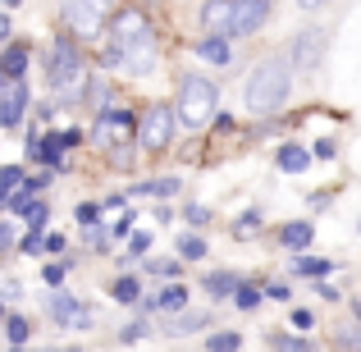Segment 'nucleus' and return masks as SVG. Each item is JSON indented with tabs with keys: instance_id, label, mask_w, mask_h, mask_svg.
I'll return each instance as SVG.
<instances>
[{
	"instance_id": "1",
	"label": "nucleus",
	"mask_w": 361,
	"mask_h": 352,
	"mask_svg": "<svg viewBox=\"0 0 361 352\" xmlns=\"http://www.w3.org/2000/svg\"><path fill=\"white\" fill-rule=\"evenodd\" d=\"M110 64H123L128 73H151L156 69V42H151V23L137 9H123L115 18V37H110Z\"/></svg>"
},
{
	"instance_id": "2",
	"label": "nucleus",
	"mask_w": 361,
	"mask_h": 352,
	"mask_svg": "<svg viewBox=\"0 0 361 352\" xmlns=\"http://www.w3.org/2000/svg\"><path fill=\"white\" fill-rule=\"evenodd\" d=\"M288 83H293L288 64L283 60H265L261 69L247 78V110H252V115H274V110L288 101Z\"/></svg>"
},
{
	"instance_id": "3",
	"label": "nucleus",
	"mask_w": 361,
	"mask_h": 352,
	"mask_svg": "<svg viewBox=\"0 0 361 352\" xmlns=\"http://www.w3.org/2000/svg\"><path fill=\"white\" fill-rule=\"evenodd\" d=\"M46 83H51L64 101H78L82 92H87V64H82V55H78V46H73V42H55Z\"/></svg>"
},
{
	"instance_id": "4",
	"label": "nucleus",
	"mask_w": 361,
	"mask_h": 352,
	"mask_svg": "<svg viewBox=\"0 0 361 352\" xmlns=\"http://www.w3.org/2000/svg\"><path fill=\"white\" fill-rule=\"evenodd\" d=\"M215 106H220V97H215V83L206 78H183V87H178V119L188 123V128H202V123L215 119Z\"/></svg>"
},
{
	"instance_id": "5",
	"label": "nucleus",
	"mask_w": 361,
	"mask_h": 352,
	"mask_svg": "<svg viewBox=\"0 0 361 352\" xmlns=\"http://www.w3.org/2000/svg\"><path fill=\"white\" fill-rule=\"evenodd\" d=\"M64 18H69V28L78 37H101V28L110 18V0H69Z\"/></svg>"
},
{
	"instance_id": "6",
	"label": "nucleus",
	"mask_w": 361,
	"mask_h": 352,
	"mask_svg": "<svg viewBox=\"0 0 361 352\" xmlns=\"http://www.w3.org/2000/svg\"><path fill=\"white\" fill-rule=\"evenodd\" d=\"M169 138H174V115H169L165 106H151L137 123V142L151 147V151H160V147H169Z\"/></svg>"
},
{
	"instance_id": "7",
	"label": "nucleus",
	"mask_w": 361,
	"mask_h": 352,
	"mask_svg": "<svg viewBox=\"0 0 361 352\" xmlns=\"http://www.w3.org/2000/svg\"><path fill=\"white\" fill-rule=\"evenodd\" d=\"M23 106H27V87H23V78H0V123L5 128H14L18 119H23Z\"/></svg>"
},
{
	"instance_id": "8",
	"label": "nucleus",
	"mask_w": 361,
	"mask_h": 352,
	"mask_svg": "<svg viewBox=\"0 0 361 352\" xmlns=\"http://www.w3.org/2000/svg\"><path fill=\"white\" fill-rule=\"evenodd\" d=\"M46 311H51V316L60 320V325H69V329H87V325H92V311L82 307L78 298H69V293H51Z\"/></svg>"
},
{
	"instance_id": "9",
	"label": "nucleus",
	"mask_w": 361,
	"mask_h": 352,
	"mask_svg": "<svg viewBox=\"0 0 361 352\" xmlns=\"http://www.w3.org/2000/svg\"><path fill=\"white\" fill-rule=\"evenodd\" d=\"M270 14V0H233V28L229 37H252Z\"/></svg>"
},
{
	"instance_id": "10",
	"label": "nucleus",
	"mask_w": 361,
	"mask_h": 352,
	"mask_svg": "<svg viewBox=\"0 0 361 352\" xmlns=\"http://www.w3.org/2000/svg\"><path fill=\"white\" fill-rule=\"evenodd\" d=\"M320 55H325V32H320V28L298 32V42H293V64H298V69H316Z\"/></svg>"
},
{
	"instance_id": "11",
	"label": "nucleus",
	"mask_w": 361,
	"mask_h": 352,
	"mask_svg": "<svg viewBox=\"0 0 361 352\" xmlns=\"http://www.w3.org/2000/svg\"><path fill=\"white\" fill-rule=\"evenodd\" d=\"M202 23H206V32L229 37V28H233V0H211V5L202 9Z\"/></svg>"
},
{
	"instance_id": "12",
	"label": "nucleus",
	"mask_w": 361,
	"mask_h": 352,
	"mask_svg": "<svg viewBox=\"0 0 361 352\" xmlns=\"http://www.w3.org/2000/svg\"><path fill=\"white\" fill-rule=\"evenodd\" d=\"M128 128H133V119L123 115V110H106V115H101V123H97V142H101V147H110V142L123 138Z\"/></svg>"
},
{
	"instance_id": "13",
	"label": "nucleus",
	"mask_w": 361,
	"mask_h": 352,
	"mask_svg": "<svg viewBox=\"0 0 361 352\" xmlns=\"http://www.w3.org/2000/svg\"><path fill=\"white\" fill-rule=\"evenodd\" d=\"M197 55H202V60H211V64H229V60H233L229 42H224L220 32H211L206 42H197Z\"/></svg>"
},
{
	"instance_id": "14",
	"label": "nucleus",
	"mask_w": 361,
	"mask_h": 352,
	"mask_svg": "<svg viewBox=\"0 0 361 352\" xmlns=\"http://www.w3.org/2000/svg\"><path fill=\"white\" fill-rule=\"evenodd\" d=\"M311 156H316V151H302V147H279V169H288V174H302V169L311 165Z\"/></svg>"
},
{
	"instance_id": "15",
	"label": "nucleus",
	"mask_w": 361,
	"mask_h": 352,
	"mask_svg": "<svg viewBox=\"0 0 361 352\" xmlns=\"http://www.w3.org/2000/svg\"><path fill=\"white\" fill-rule=\"evenodd\" d=\"M307 243H311V224H307V220H298V224H283V247L302 252Z\"/></svg>"
},
{
	"instance_id": "16",
	"label": "nucleus",
	"mask_w": 361,
	"mask_h": 352,
	"mask_svg": "<svg viewBox=\"0 0 361 352\" xmlns=\"http://www.w3.org/2000/svg\"><path fill=\"white\" fill-rule=\"evenodd\" d=\"M293 270H298V274H311V279H325V274H329V261H320V256H293Z\"/></svg>"
},
{
	"instance_id": "17",
	"label": "nucleus",
	"mask_w": 361,
	"mask_h": 352,
	"mask_svg": "<svg viewBox=\"0 0 361 352\" xmlns=\"http://www.w3.org/2000/svg\"><path fill=\"white\" fill-rule=\"evenodd\" d=\"M238 274H233V270H220V274H211V279H206V293H215V298H224V293H233V289H238Z\"/></svg>"
},
{
	"instance_id": "18",
	"label": "nucleus",
	"mask_w": 361,
	"mask_h": 352,
	"mask_svg": "<svg viewBox=\"0 0 361 352\" xmlns=\"http://www.w3.org/2000/svg\"><path fill=\"white\" fill-rule=\"evenodd\" d=\"M183 302H188V289H183V284H169L165 293H156V307H165V311H178Z\"/></svg>"
},
{
	"instance_id": "19",
	"label": "nucleus",
	"mask_w": 361,
	"mask_h": 352,
	"mask_svg": "<svg viewBox=\"0 0 361 352\" xmlns=\"http://www.w3.org/2000/svg\"><path fill=\"white\" fill-rule=\"evenodd\" d=\"M23 69H27V51L23 46H9L5 51V73L9 78H23Z\"/></svg>"
},
{
	"instance_id": "20",
	"label": "nucleus",
	"mask_w": 361,
	"mask_h": 352,
	"mask_svg": "<svg viewBox=\"0 0 361 352\" xmlns=\"http://www.w3.org/2000/svg\"><path fill=\"white\" fill-rule=\"evenodd\" d=\"M178 256H183V261H202V256H206V243L197 233H183V238H178Z\"/></svg>"
},
{
	"instance_id": "21",
	"label": "nucleus",
	"mask_w": 361,
	"mask_h": 352,
	"mask_svg": "<svg viewBox=\"0 0 361 352\" xmlns=\"http://www.w3.org/2000/svg\"><path fill=\"white\" fill-rule=\"evenodd\" d=\"M115 302H142V289H137V279H128V274H123V279H115Z\"/></svg>"
},
{
	"instance_id": "22",
	"label": "nucleus",
	"mask_w": 361,
	"mask_h": 352,
	"mask_svg": "<svg viewBox=\"0 0 361 352\" xmlns=\"http://www.w3.org/2000/svg\"><path fill=\"white\" fill-rule=\"evenodd\" d=\"M202 325H206V316H202V311H183V316H178L169 329H174V334H192V329H202Z\"/></svg>"
},
{
	"instance_id": "23",
	"label": "nucleus",
	"mask_w": 361,
	"mask_h": 352,
	"mask_svg": "<svg viewBox=\"0 0 361 352\" xmlns=\"http://www.w3.org/2000/svg\"><path fill=\"white\" fill-rule=\"evenodd\" d=\"M137 193H156V197H174L178 193V178H156V183H142Z\"/></svg>"
},
{
	"instance_id": "24",
	"label": "nucleus",
	"mask_w": 361,
	"mask_h": 352,
	"mask_svg": "<svg viewBox=\"0 0 361 352\" xmlns=\"http://www.w3.org/2000/svg\"><path fill=\"white\" fill-rule=\"evenodd\" d=\"M5 334H9V344H27V320L23 316H9L5 320Z\"/></svg>"
},
{
	"instance_id": "25",
	"label": "nucleus",
	"mask_w": 361,
	"mask_h": 352,
	"mask_svg": "<svg viewBox=\"0 0 361 352\" xmlns=\"http://www.w3.org/2000/svg\"><path fill=\"white\" fill-rule=\"evenodd\" d=\"M0 183H5L9 193H18V188H23L27 178H23V169H18V165H5V169H0Z\"/></svg>"
},
{
	"instance_id": "26",
	"label": "nucleus",
	"mask_w": 361,
	"mask_h": 352,
	"mask_svg": "<svg viewBox=\"0 0 361 352\" xmlns=\"http://www.w3.org/2000/svg\"><path fill=\"white\" fill-rule=\"evenodd\" d=\"M27 224H32V229H46V215H51V211H46V202H27Z\"/></svg>"
},
{
	"instance_id": "27",
	"label": "nucleus",
	"mask_w": 361,
	"mask_h": 352,
	"mask_svg": "<svg viewBox=\"0 0 361 352\" xmlns=\"http://www.w3.org/2000/svg\"><path fill=\"white\" fill-rule=\"evenodd\" d=\"M238 344H243V339L233 334V329H229V334H211V352H233Z\"/></svg>"
},
{
	"instance_id": "28",
	"label": "nucleus",
	"mask_w": 361,
	"mask_h": 352,
	"mask_svg": "<svg viewBox=\"0 0 361 352\" xmlns=\"http://www.w3.org/2000/svg\"><path fill=\"white\" fill-rule=\"evenodd\" d=\"M256 229H261V215H256V211H252V215H243V220L233 224V233H238V238H252Z\"/></svg>"
},
{
	"instance_id": "29",
	"label": "nucleus",
	"mask_w": 361,
	"mask_h": 352,
	"mask_svg": "<svg viewBox=\"0 0 361 352\" xmlns=\"http://www.w3.org/2000/svg\"><path fill=\"white\" fill-rule=\"evenodd\" d=\"M51 142H55V147H60V151H69V147H78V128H64V133H51Z\"/></svg>"
},
{
	"instance_id": "30",
	"label": "nucleus",
	"mask_w": 361,
	"mask_h": 352,
	"mask_svg": "<svg viewBox=\"0 0 361 352\" xmlns=\"http://www.w3.org/2000/svg\"><path fill=\"white\" fill-rule=\"evenodd\" d=\"M233 298H238V307H243V311H252L256 302H261V293H256V289H243V284H238V293H233Z\"/></svg>"
},
{
	"instance_id": "31",
	"label": "nucleus",
	"mask_w": 361,
	"mask_h": 352,
	"mask_svg": "<svg viewBox=\"0 0 361 352\" xmlns=\"http://www.w3.org/2000/svg\"><path fill=\"white\" fill-rule=\"evenodd\" d=\"M97 220H101V206L82 202V206H78V224H97Z\"/></svg>"
},
{
	"instance_id": "32",
	"label": "nucleus",
	"mask_w": 361,
	"mask_h": 352,
	"mask_svg": "<svg viewBox=\"0 0 361 352\" xmlns=\"http://www.w3.org/2000/svg\"><path fill=\"white\" fill-rule=\"evenodd\" d=\"M293 325H298V329H311V325H316V316H311L307 307H298V311H293Z\"/></svg>"
},
{
	"instance_id": "33",
	"label": "nucleus",
	"mask_w": 361,
	"mask_h": 352,
	"mask_svg": "<svg viewBox=\"0 0 361 352\" xmlns=\"http://www.w3.org/2000/svg\"><path fill=\"white\" fill-rule=\"evenodd\" d=\"M23 252H27V256H37V252H42V229H32V233L23 238Z\"/></svg>"
},
{
	"instance_id": "34",
	"label": "nucleus",
	"mask_w": 361,
	"mask_h": 352,
	"mask_svg": "<svg viewBox=\"0 0 361 352\" xmlns=\"http://www.w3.org/2000/svg\"><path fill=\"white\" fill-rule=\"evenodd\" d=\"M128 247H133V252H128V256H137V252H147V247H151V233H133V238H128Z\"/></svg>"
},
{
	"instance_id": "35",
	"label": "nucleus",
	"mask_w": 361,
	"mask_h": 352,
	"mask_svg": "<svg viewBox=\"0 0 361 352\" xmlns=\"http://www.w3.org/2000/svg\"><path fill=\"white\" fill-rule=\"evenodd\" d=\"M338 348H361V329H343V334H338Z\"/></svg>"
},
{
	"instance_id": "36",
	"label": "nucleus",
	"mask_w": 361,
	"mask_h": 352,
	"mask_svg": "<svg viewBox=\"0 0 361 352\" xmlns=\"http://www.w3.org/2000/svg\"><path fill=\"white\" fill-rule=\"evenodd\" d=\"M311 151H316V160H334V142H316V147H311Z\"/></svg>"
},
{
	"instance_id": "37",
	"label": "nucleus",
	"mask_w": 361,
	"mask_h": 352,
	"mask_svg": "<svg viewBox=\"0 0 361 352\" xmlns=\"http://www.w3.org/2000/svg\"><path fill=\"white\" fill-rule=\"evenodd\" d=\"M188 220H192V224H206V220H211V211H206V206H188Z\"/></svg>"
},
{
	"instance_id": "38",
	"label": "nucleus",
	"mask_w": 361,
	"mask_h": 352,
	"mask_svg": "<svg viewBox=\"0 0 361 352\" xmlns=\"http://www.w3.org/2000/svg\"><path fill=\"white\" fill-rule=\"evenodd\" d=\"M142 334H147V325H142V320H133V325L128 329H123V339H128V344H137V339Z\"/></svg>"
},
{
	"instance_id": "39",
	"label": "nucleus",
	"mask_w": 361,
	"mask_h": 352,
	"mask_svg": "<svg viewBox=\"0 0 361 352\" xmlns=\"http://www.w3.org/2000/svg\"><path fill=\"white\" fill-rule=\"evenodd\" d=\"M265 293H270V298H279V302H288V293H293V289H288V284H270Z\"/></svg>"
},
{
	"instance_id": "40",
	"label": "nucleus",
	"mask_w": 361,
	"mask_h": 352,
	"mask_svg": "<svg viewBox=\"0 0 361 352\" xmlns=\"http://www.w3.org/2000/svg\"><path fill=\"white\" fill-rule=\"evenodd\" d=\"M64 279V265H46V284H60Z\"/></svg>"
},
{
	"instance_id": "41",
	"label": "nucleus",
	"mask_w": 361,
	"mask_h": 352,
	"mask_svg": "<svg viewBox=\"0 0 361 352\" xmlns=\"http://www.w3.org/2000/svg\"><path fill=\"white\" fill-rule=\"evenodd\" d=\"M9 243H14V233H9L5 224H0V252H9Z\"/></svg>"
},
{
	"instance_id": "42",
	"label": "nucleus",
	"mask_w": 361,
	"mask_h": 352,
	"mask_svg": "<svg viewBox=\"0 0 361 352\" xmlns=\"http://www.w3.org/2000/svg\"><path fill=\"white\" fill-rule=\"evenodd\" d=\"M9 32H14V28H9V18H5V14H0V42H5V37H9Z\"/></svg>"
},
{
	"instance_id": "43",
	"label": "nucleus",
	"mask_w": 361,
	"mask_h": 352,
	"mask_svg": "<svg viewBox=\"0 0 361 352\" xmlns=\"http://www.w3.org/2000/svg\"><path fill=\"white\" fill-rule=\"evenodd\" d=\"M298 5H302V9H320V5H325V0H298Z\"/></svg>"
},
{
	"instance_id": "44",
	"label": "nucleus",
	"mask_w": 361,
	"mask_h": 352,
	"mask_svg": "<svg viewBox=\"0 0 361 352\" xmlns=\"http://www.w3.org/2000/svg\"><path fill=\"white\" fill-rule=\"evenodd\" d=\"M0 78H5V60H0Z\"/></svg>"
}]
</instances>
